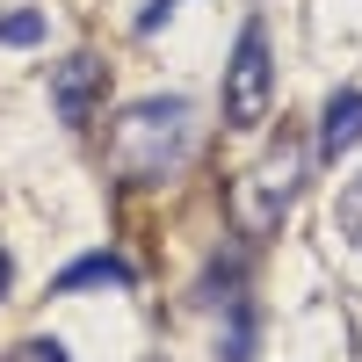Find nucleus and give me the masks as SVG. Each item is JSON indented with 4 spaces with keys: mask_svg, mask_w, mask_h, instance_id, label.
<instances>
[{
    "mask_svg": "<svg viewBox=\"0 0 362 362\" xmlns=\"http://www.w3.org/2000/svg\"><path fill=\"white\" fill-rule=\"evenodd\" d=\"M196 145V109L181 95H145L131 109H116L109 124V160L124 181H167Z\"/></svg>",
    "mask_w": 362,
    "mask_h": 362,
    "instance_id": "1",
    "label": "nucleus"
},
{
    "mask_svg": "<svg viewBox=\"0 0 362 362\" xmlns=\"http://www.w3.org/2000/svg\"><path fill=\"white\" fill-rule=\"evenodd\" d=\"M305 138H297V131H283L276 145H268V153L247 167V174H239L232 181V225L239 232H247V239H261V232H276L283 225V210L297 203V189H305Z\"/></svg>",
    "mask_w": 362,
    "mask_h": 362,
    "instance_id": "2",
    "label": "nucleus"
},
{
    "mask_svg": "<svg viewBox=\"0 0 362 362\" xmlns=\"http://www.w3.org/2000/svg\"><path fill=\"white\" fill-rule=\"evenodd\" d=\"M268 109H276V58H268V29L247 22L239 44H232V66H225V124L261 131Z\"/></svg>",
    "mask_w": 362,
    "mask_h": 362,
    "instance_id": "3",
    "label": "nucleus"
},
{
    "mask_svg": "<svg viewBox=\"0 0 362 362\" xmlns=\"http://www.w3.org/2000/svg\"><path fill=\"white\" fill-rule=\"evenodd\" d=\"M102 87H109V66L95 51H73L66 66H51V109H58V124H95V102H102Z\"/></svg>",
    "mask_w": 362,
    "mask_h": 362,
    "instance_id": "4",
    "label": "nucleus"
},
{
    "mask_svg": "<svg viewBox=\"0 0 362 362\" xmlns=\"http://www.w3.org/2000/svg\"><path fill=\"white\" fill-rule=\"evenodd\" d=\"M355 145H362V87H341V95H326V109H319V153L341 160Z\"/></svg>",
    "mask_w": 362,
    "mask_h": 362,
    "instance_id": "5",
    "label": "nucleus"
},
{
    "mask_svg": "<svg viewBox=\"0 0 362 362\" xmlns=\"http://www.w3.org/2000/svg\"><path fill=\"white\" fill-rule=\"evenodd\" d=\"M73 290H131V261L124 254H80L73 268L51 276V297H73Z\"/></svg>",
    "mask_w": 362,
    "mask_h": 362,
    "instance_id": "6",
    "label": "nucleus"
},
{
    "mask_svg": "<svg viewBox=\"0 0 362 362\" xmlns=\"http://www.w3.org/2000/svg\"><path fill=\"white\" fill-rule=\"evenodd\" d=\"M239 297H247V254H218L203 268V283H196V305H239Z\"/></svg>",
    "mask_w": 362,
    "mask_h": 362,
    "instance_id": "7",
    "label": "nucleus"
},
{
    "mask_svg": "<svg viewBox=\"0 0 362 362\" xmlns=\"http://www.w3.org/2000/svg\"><path fill=\"white\" fill-rule=\"evenodd\" d=\"M225 341H218V362H254V305L239 297V305H225Z\"/></svg>",
    "mask_w": 362,
    "mask_h": 362,
    "instance_id": "8",
    "label": "nucleus"
},
{
    "mask_svg": "<svg viewBox=\"0 0 362 362\" xmlns=\"http://www.w3.org/2000/svg\"><path fill=\"white\" fill-rule=\"evenodd\" d=\"M334 225H341V239H355V247H362V174L341 189V203H334Z\"/></svg>",
    "mask_w": 362,
    "mask_h": 362,
    "instance_id": "9",
    "label": "nucleus"
},
{
    "mask_svg": "<svg viewBox=\"0 0 362 362\" xmlns=\"http://www.w3.org/2000/svg\"><path fill=\"white\" fill-rule=\"evenodd\" d=\"M37 37H44V15H29V8L22 15H0V44L22 51V44H37Z\"/></svg>",
    "mask_w": 362,
    "mask_h": 362,
    "instance_id": "10",
    "label": "nucleus"
},
{
    "mask_svg": "<svg viewBox=\"0 0 362 362\" xmlns=\"http://www.w3.org/2000/svg\"><path fill=\"white\" fill-rule=\"evenodd\" d=\"M0 362H73V355H66V341H44V334H37V341H22V348H8Z\"/></svg>",
    "mask_w": 362,
    "mask_h": 362,
    "instance_id": "11",
    "label": "nucleus"
},
{
    "mask_svg": "<svg viewBox=\"0 0 362 362\" xmlns=\"http://www.w3.org/2000/svg\"><path fill=\"white\" fill-rule=\"evenodd\" d=\"M167 8H174V0H153V8L138 15V29H160V22H167Z\"/></svg>",
    "mask_w": 362,
    "mask_h": 362,
    "instance_id": "12",
    "label": "nucleus"
},
{
    "mask_svg": "<svg viewBox=\"0 0 362 362\" xmlns=\"http://www.w3.org/2000/svg\"><path fill=\"white\" fill-rule=\"evenodd\" d=\"M8 283H15V261H8V247H0V297H8Z\"/></svg>",
    "mask_w": 362,
    "mask_h": 362,
    "instance_id": "13",
    "label": "nucleus"
}]
</instances>
